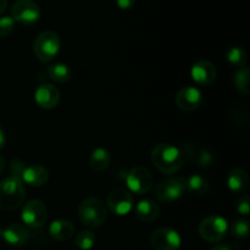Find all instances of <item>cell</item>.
<instances>
[{"label":"cell","instance_id":"cell-1","mask_svg":"<svg viewBox=\"0 0 250 250\" xmlns=\"http://www.w3.org/2000/svg\"><path fill=\"white\" fill-rule=\"evenodd\" d=\"M151 161L160 172L175 175L185 165V155L178 146L168 143L158 144L151 150Z\"/></svg>","mask_w":250,"mask_h":250},{"label":"cell","instance_id":"cell-2","mask_svg":"<svg viewBox=\"0 0 250 250\" xmlns=\"http://www.w3.org/2000/svg\"><path fill=\"white\" fill-rule=\"evenodd\" d=\"M26 198V188L21 180L7 176L0 182V209L4 211H14L23 204Z\"/></svg>","mask_w":250,"mask_h":250},{"label":"cell","instance_id":"cell-3","mask_svg":"<svg viewBox=\"0 0 250 250\" xmlns=\"http://www.w3.org/2000/svg\"><path fill=\"white\" fill-rule=\"evenodd\" d=\"M107 207L102 199L95 197L83 200L78 208L81 222L89 229H98L105 224L107 219Z\"/></svg>","mask_w":250,"mask_h":250},{"label":"cell","instance_id":"cell-4","mask_svg":"<svg viewBox=\"0 0 250 250\" xmlns=\"http://www.w3.org/2000/svg\"><path fill=\"white\" fill-rule=\"evenodd\" d=\"M60 37L53 31L42 32L33 42V53L42 62H49L54 60L60 53Z\"/></svg>","mask_w":250,"mask_h":250},{"label":"cell","instance_id":"cell-5","mask_svg":"<svg viewBox=\"0 0 250 250\" xmlns=\"http://www.w3.org/2000/svg\"><path fill=\"white\" fill-rule=\"evenodd\" d=\"M229 227V225L226 219L217 216V215H211V216H208L202 220L199 227H198V233L205 242L217 243L227 236Z\"/></svg>","mask_w":250,"mask_h":250},{"label":"cell","instance_id":"cell-6","mask_svg":"<svg viewBox=\"0 0 250 250\" xmlns=\"http://www.w3.org/2000/svg\"><path fill=\"white\" fill-rule=\"evenodd\" d=\"M185 192L186 178L183 177H167L160 181L155 187V197L166 204L180 200Z\"/></svg>","mask_w":250,"mask_h":250},{"label":"cell","instance_id":"cell-7","mask_svg":"<svg viewBox=\"0 0 250 250\" xmlns=\"http://www.w3.org/2000/svg\"><path fill=\"white\" fill-rule=\"evenodd\" d=\"M10 12L15 22L24 26L36 24L41 19V9L34 0H16L12 4Z\"/></svg>","mask_w":250,"mask_h":250},{"label":"cell","instance_id":"cell-8","mask_svg":"<svg viewBox=\"0 0 250 250\" xmlns=\"http://www.w3.org/2000/svg\"><path fill=\"white\" fill-rule=\"evenodd\" d=\"M21 217L26 226L31 229H41L48 221V208L42 200L32 199L22 208Z\"/></svg>","mask_w":250,"mask_h":250},{"label":"cell","instance_id":"cell-9","mask_svg":"<svg viewBox=\"0 0 250 250\" xmlns=\"http://www.w3.org/2000/svg\"><path fill=\"white\" fill-rule=\"evenodd\" d=\"M126 185L129 193L143 195L153 187V176L150 171L144 166H134L126 176Z\"/></svg>","mask_w":250,"mask_h":250},{"label":"cell","instance_id":"cell-10","mask_svg":"<svg viewBox=\"0 0 250 250\" xmlns=\"http://www.w3.org/2000/svg\"><path fill=\"white\" fill-rule=\"evenodd\" d=\"M106 207L117 216H126L133 209V197L127 189L116 188L107 195Z\"/></svg>","mask_w":250,"mask_h":250},{"label":"cell","instance_id":"cell-11","mask_svg":"<svg viewBox=\"0 0 250 250\" xmlns=\"http://www.w3.org/2000/svg\"><path fill=\"white\" fill-rule=\"evenodd\" d=\"M181 150L185 155V160L194 164L198 167L209 168L214 166L215 155L209 149L200 148V146H197L192 142H186L182 148H181Z\"/></svg>","mask_w":250,"mask_h":250},{"label":"cell","instance_id":"cell-12","mask_svg":"<svg viewBox=\"0 0 250 250\" xmlns=\"http://www.w3.org/2000/svg\"><path fill=\"white\" fill-rule=\"evenodd\" d=\"M181 243L180 233L167 227L155 229L150 237V244L155 250H178Z\"/></svg>","mask_w":250,"mask_h":250},{"label":"cell","instance_id":"cell-13","mask_svg":"<svg viewBox=\"0 0 250 250\" xmlns=\"http://www.w3.org/2000/svg\"><path fill=\"white\" fill-rule=\"evenodd\" d=\"M176 105L181 111L192 112L199 109L203 104V93L197 87L186 85L181 88L175 98Z\"/></svg>","mask_w":250,"mask_h":250},{"label":"cell","instance_id":"cell-14","mask_svg":"<svg viewBox=\"0 0 250 250\" xmlns=\"http://www.w3.org/2000/svg\"><path fill=\"white\" fill-rule=\"evenodd\" d=\"M34 102L44 110H51L60 103V90L51 83H42L34 92Z\"/></svg>","mask_w":250,"mask_h":250},{"label":"cell","instance_id":"cell-15","mask_svg":"<svg viewBox=\"0 0 250 250\" xmlns=\"http://www.w3.org/2000/svg\"><path fill=\"white\" fill-rule=\"evenodd\" d=\"M216 75L217 72L214 63L207 60L197 61L190 68V76H192L193 81L198 85H203V87H207V85L214 83L216 80Z\"/></svg>","mask_w":250,"mask_h":250},{"label":"cell","instance_id":"cell-16","mask_svg":"<svg viewBox=\"0 0 250 250\" xmlns=\"http://www.w3.org/2000/svg\"><path fill=\"white\" fill-rule=\"evenodd\" d=\"M49 180V172L46 170L45 166L41 165V164H32L24 167L23 172H22L21 181L23 185L31 186V187H43Z\"/></svg>","mask_w":250,"mask_h":250},{"label":"cell","instance_id":"cell-17","mask_svg":"<svg viewBox=\"0 0 250 250\" xmlns=\"http://www.w3.org/2000/svg\"><path fill=\"white\" fill-rule=\"evenodd\" d=\"M1 237L9 246L22 247L28 242L29 232L23 225L12 222L2 229Z\"/></svg>","mask_w":250,"mask_h":250},{"label":"cell","instance_id":"cell-18","mask_svg":"<svg viewBox=\"0 0 250 250\" xmlns=\"http://www.w3.org/2000/svg\"><path fill=\"white\" fill-rule=\"evenodd\" d=\"M249 183V175L244 168H233L232 171H229V176H227V187L236 194H243L248 189Z\"/></svg>","mask_w":250,"mask_h":250},{"label":"cell","instance_id":"cell-19","mask_svg":"<svg viewBox=\"0 0 250 250\" xmlns=\"http://www.w3.org/2000/svg\"><path fill=\"white\" fill-rule=\"evenodd\" d=\"M137 219L143 222L155 221L160 215V205L151 199H143L134 208Z\"/></svg>","mask_w":250,"mask_h":250},{"label":"cell","instance_id":"cell-20","mask_svg":"<svg viewBox=\"0 0 250 250\" xmlns=\"http://www.w3.org/2000/svg\"><path fill=\"white\" fill-rule=\"evenodd\" d=\"M49 233L55 241L65 242L75 236V226L68 220L59 219L51 222L49 226Z\"/></svg>","mask_w":250,"mask_h":250},{"label":"cell","instance_id":"cell-21","mask_svg":"<svg viewBox=\"0 0 250 250\" xmlns=\"http://www.w3.org/2000/svg\"><path fill=\"white\" fill-rule=\"evenodd\" d=\"M111 164V154L105 148H97L90 153L89 167L94 172H104Z\"/></svg>","mask_w":250,"mask_h":250},{"label":"cell","instance_id":"cell-22","mask_svg":"<svg viewBox=\"0 0 250 250\" xmlns=\"http://www.w3.org/2000/svg\"><path fill=\"white\" fill-rule=\"evenodd\" d=\"M46 75L53 82L62 84V83H67L72 78V70L66 63L55 62L48 66Z\"/></svg>","mask_w":250,"mask_h":250},{"label":"cell","instance_id":"cell-23","mask_svg":"<svg viewBox=\"0 0 250 250\" xmlns=\"http://www.w3.org/2000/svg\"><path fill=\"white\" fill-rule=\"evenodd\" d=\"M210 189V183L204 176L195 173L190 176L188 180H186V190L192 193L193 195H205Z\"/></svg>","mask_w":250,"mask_h":250},{"label":"cell","instance_id":"cell-24","mask_svg":"<svg viewBox=\"0 0 250 250\" xmlns=\"http://www.w3.org/2000/svg\"><path fill=\"white\" fill-rule=\"evenodd\" d=\"M226 60L229 65H232L233 67L244 68L247 67V63H248V54L244 50L242 46L233 45L231 48H229V50L226 51Z\"/></svg>","mask_w":250,"mask_h":250},{"label":"cell","instance_id":"cell-25","mask_svg":"<svg viewBox=\"0 0 250 250\" xmlns=\"http://www.w3.org/2000/svg\"><path fill=\"white\" fill-rule=\"evenodd\" d=\"M233 84L239 93L248 97L250 94V71L248 67L239 68L234 73Z\"/></svg>","mask_w":250,"mask_h":250},{"label":"cell","instance_id":"cell-26","mask_svg":"<svg viewBox=\"0 0 250 250\" xmlns=\"http://www.w3.org/2000/svg\"><path fill=\"white\" fill-rule=\"evenodd\" d=\"M229 231L237 239H246L250 233V222L246 219L234 220L229 227Z\"/></svg>","mask_w":250,"mask_h":250},{"label":"cell","instance_id":"cell-27","mask_svg":"<svg viewBox=\"0 0 250 250\" xmlns=\"http://www.w3.org/2000/svg\"><path fill=\"white\" fill-rule=\"evenodd\" d=\"M95 237L94 232L89 231V229H84L77 233L75 238V244L80 250H90L95 244Z\"/></svg>","mask_w":250,"mask_h":250},{"label":"cell","instance_id":"cell-28","mask_svg":"<svg viewBox=\"0 0 250 250\" xmlns=\"http://www.w3.org/2000/svg\"><path fill=\"white\" fill-rule=\"evenodd\" d=\"M15 31V21L11 16L0 17V38H6L11 36Z\"/></svg>","mask_w":250,"mask_h":250},{"label":"cell","instance_id":"cell-29","mask_svg":"<svg viewBox=\"0 0 250 250\" xmlns=\"http://www.w3.org/2000/svg\"><path fill=\"white\" fill-rule=\"evenodd\" d=\"M237 212L242 216H248L250 214V197L248 194H243L238 198L236 203Z\"/></svg>","mask_w":250,"mask_h":250},{"label":"cell","instance_id":"cell-30","mask_svg":"<svg viewBox=\"0 0 250 250\" xmlns=\"http://www.w3.org/2000/svg\"><path fill=\"white\" fill-rule=\"evenodd\" d=\"M24 167H26V165H24L23 161L20 160V159H14V160L10 163V176L21 180V176Z\"/></svg>","mask_w":250,"mask_h":250},{"label":"cell","instance_id":"cell-31","mask_svg":"<svg viewBox=\"0 0 250 250\" xmlns=\"http://www.w3.org/2000/svg\"><path fill=\"white\" fill-rule=\"evenodd\" d=\"M116 4L121 10H129L134 6L136 0H116Z\"/></svg>","mask_w":250,"mask_h":250},{"label":"cell","instance_id":"cell-32","mask_svg":"<svg viewBox=\"0 0 250 250\" xmlns=\"http://www.w3.org/2000/svg\"><path fill=\"white\" fill-rule=\"evenodd\" d=\"M210 250H234L231 246L229 244H216L215 247H212Z\"/></svg>","mask_w":250,"mask_h":250},{"label":"cell","instance_id":"cell-33","mask_svg":"<svg viewBox=\"0 0 250 250\" xmlns=\"http://www.w3.org/2000/svg\"><path fill=\"white\" fill-rule=\"evenodd\" d=\"M6 144V136H5V132L4 129L0 127V149H2Z\"/></svg>","mask_w":250,"mask_h":250},{"label":"cell","instance_id":"cell-34","mask_svg":"<svg viewBox=\"0 0 250 250\" xmlns=\"http://www.w3.org/2000/svg\"><path fill=\"white\" fill-rule=\"evenodd\" d=\"M5 170H6V163H5L4 158L0 155V175H2L5 172Z\"/></svg>","mask_w":250,"mask_h":250},{"label":"cell","instance_id":"cell-35","mask_svg":"<svg viewBox=\"0 0 250 250\" xmlns=\"http://www.w3.org/2000/svg\"><path fill=\"white\" fill-rule=\"evenodd\" d=\"M7 0H0V15L4 14L5 10L7 9Z\"/></svg>","mask_w":250,"mask_h":250},{"label":"cell","instance_id":"cell-36","mask_svg":"<svg viewBox=\"0 0 250 250\" xmlns=\"http://www.w3.org/2000/svg\"><path fill=\"white\" fill-rule=\"evenodd\" d=\"M1 233H2V231H1V229H0V237H1Z\"/></svg>","mask_w":250,"mask_h":250}]
</instances>
